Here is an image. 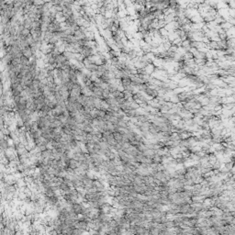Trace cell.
<instances>
[{"mask_svg": "<svg viewBox=\"0 0 235 235\" xmlns=\"http://www.w3.org/2000/svg\"><path fill=\"white\" fill-rule=\"evenodd\" d=\"M22 54H23V56H25L27 58L30 59L32 56H33V51L31 50V47L29 46V47H28V48H25V49H23L22 50Z\"/></svg>", "mask_w": 235, "mask_h": 235, "instance_id": "cell-1", "label": "cell"}, {"mask_svg": "<svg viewBox=\"0 0 235 235\" xmlns=\"http://www.w3.org/2000/svg\"><path fill=\"white\" fill-rule=\"evenodd\" d=\"M20 63L23 65V66H28L29 65V59L25 57V56H22L20 58Z\"/></svg>", "mask_w": 235, "mask_h": 235, "instance_id": "cell-2", "label": "cell"}]
</instances>
